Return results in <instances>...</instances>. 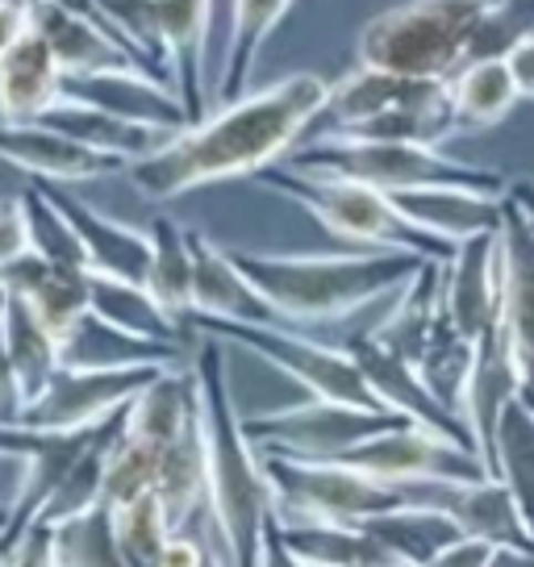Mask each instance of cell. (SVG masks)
<instances>
[{
	"label": "cell",
	"mask_w": 534,
	"mask_h": 567,
	"mask_svg": "<svg viewBox=\"0 0 534 567\" xmlns=\"http://www.w3.org/2000/svg\"><path fill=\"white\" fill-rule=\"evenodd\" d=\"M330 84L321 75L297 71L259 92H247L222 113L179 130L176 138L125 167V179L143 200L160 205L205 184L255 176L259 167L276 163L292 151L309 122L321 117Z\"/></svg>",
	"instance_id": "6da1fadb"
},
{
	"label": "cell",
	"mask_w": 534,
	"mask_h": 567,
	"mask_svg": "<svg viewBox=\"0 0 534 567\" xmlns=\"http://www.w3.org/2000/svg\"><path fill=\"white\" fill-rule=\"evenodd\" d=\"M226 338L196 334L193 375L201 389V434H205V472H209V517L222 538L226 564H259L264 522L276 509L267 484L264 455L243 430V413L234 409Z\"/></svg>",
	"instance_id": "7a4b0ae2"
},
{
	"label": "cell",
	"mask_w": 534,
	"mask_h": 567,
	"mask_svg": "<svg viewBox=\"0 0 534 567\" xmlns=\"http://www.w3.org/2000/svg\"><path fill=\"white\" fill-rule=\"evenodd\" d=\"M238 271L297 330L342 326L359 309L392 297L422 267L413 250H356V255H264L226 247Z\"/></svg>",
	"instance_id": "3957f363"
},
{
	"label": "cell",
	"mask_w": 534,
	"mask_h": 567,
	"mask_svg": "<svg viewBox=\"0 0 534 567\" xmlns=\"http://www.w3.org/2000/svg\"><path fill=\"white\" fill-rule=\"evenodd\" d=\"M255 184L267 193L297 200L305 213H314L330 234H339L347 243H363V247L384 250H413L427 259H451L460 243H451L443 234H430L401 209L389 193H380L363 179L326 176V172H297V167H259Z\"/></svg>",
	"instance_id": "277c9868"
},
{
	"label": "cell",
	"mask_w": 534,
	"mask_h": 567,
	"mask_svg": "<svg viewBox=\"0 0 534 567\" xmlns=\"http://www.w3.org/2000/svg\"><path fill=\"white\" fill-rule=\"evenodd\" d=\"M288 167L297 172H326V176L363 179L380 193H410V188H476L489 196H505L510 184L493 167L451 159L443 146L422 142H372V138H342L321 134L305 151H288Z\"/></svg>",
	"instance_id": "5b68a950"
},
{
	"label": "cell",
	"mask_w": 534,
	"mask_h": 567,
	"mask_svg": "<svg viewBox=\"0 0 534 567\" xmlns=\"http://www.w3.org/2000/svg\"><path fill=\"white\" fill-rule=\"evenodd\" d=\"M484 9L489 0H405L363 25L359 63L446 80L463 63L468 38Z\"/></svg>",
	"instance_id": "8992f818"
},
{
	"label": "cell",
	"mask_w": 534,
	"mask_h": 567,
	"mask_svg": "<svg viewBox=\"0 0 534 567\" xmlns=\"http://www.w3.org/2000/svg\"><path fill=\"white\" fill-rule=\"evenodd\" d=\"M184 321H193L205 334L226 338L230 347H247L276 372H285L288 380L309 389V396H335V401H351V405L384 409L368 389L351 351L339 347L335 338H318L314 330H297V326H280V321L209 318V313H188Z\"/></svg>",
	"instance_id": "52a82bcc"
},
{
	"label": "cell",
	"mask_w": 534,
	"mask_h": 567,
	"mask_svg": "<svg viewBox=\"0 0 534 567\" xmlns=\"http://www.w3.org/2000/svg\"><path fill=\"white\" fill-rule=\"evenodd\" d=\"M264 455V472L276 496V509L288 522H351L389 514L410 505L397 484L342 460H301V455Z\"/></svg>",
	"instance_id": "ba28073f"
},
{
	"label": "cell",
	"mask_w": 534,
	"mask_h": 567,
	"mask_svg": "<svg viewBox=\"0 0 534 567\" xmlns=\"http://www.w3.org/2000/svg\"><path fill=\"white\" fill-rule=\"evenodd\" d=\"M410 417L397 409H372L335 401V396H314L297 409H276V413H255L243 417L247 439L259 451L271 455H301V460H347L356 446L372 443L392 425H405Z\"/></svg>",
	"instance_id": "9c48e42d"
},
{
	"label": "cell",
	"mask_w": 534,
	"mask_h": 567,
	"mask_svg": "<svg viewBox=\"0 0 534 567\" xmlns=\"http://www.w3.org/2000/svg\"><path fill=\"white\" fill-rule=\"evenodd\" d=\"M163 368H59L51 384L21 409L18 425L30 430H84L130 405Z\"/></svg>",
	"instance_id": "30bf717a"
},
{
	"label": "cell",
	"mask_w": 534,
	"mask_h": 567,
	"mask_svg": "<svg viewBox=\"0 0 534 567\" xmlns=\"http://www.w3.org/2000/svg\"><path fill=\"white\" fill-rule=\"evenodd\" d=\"M389 484H397L410 505L439 509L443 517H451L463 534L534 555V534L517 514V501L505 488V480H389Z\"/></svg>",
	"instance_id": "8fae6325"
},
{
	"label": "cell",
	"mask_w": 534,
	"mask_h": 567,
	"mask_svg": "<svg viewBox=\"0 0 534 567\" xmlns=\"http://www.w3.org/2000/svg\"><path fill=\"white\" fill-rule=\"evenodd\" d=\"M501 338L514 363L517 392L534 409V221L505 193L501 217Z\"/></svg>",
	"instance_id": "7c38bea8"
},
{
	"label": "cell",
	"mask_w": 534,
	"mask_h": 567,
	"mask_svg": "<svg viewBox=\"0 0 534 567\" xmlns=\"http://www.w3.org/2000/svg\"><path fill=\"white\" fill-rule=\"evenodd\" d=\"M342 463H356L380 480H481L493 476L472 446L446 439L422 422L392 425L372 443L356 446Z\"/></svg>",
	"instance_id": "4fadbf2b"
},
{
	"label": "cell",
	"mask_w": 534,
	"mask_h": 567,
	"mask_svg": "<svg viewBox=\"0 0 534 567\" xmlns=\"http://www.w3.org/2000/svg\"><path fill=\"white\" fill-rule=\"evenodd\" d=\"M0 159L21 167L25 176L51 184H92V179L125 176L130 159L96 151L47 122H0Z\"/></svg>",
	"instance_id": "5bb4252c"
},
{
	"label": "cell",
	"mask_w": 534,
	"mask_h": 567,
	"mask_svg": "<svg viewBox=\"0 0 534 567\" xmlns=\"http://www.w3.org/2000/svg\"><path fill=\"white\" fill-rule=\"evenodd\" d=\"M339 347L351 351V359L359 363V372H363V380H368V389L376 392L380 405L397 409V413H405L410 422H422V425H430V430H443L446 439L472 446V434H468L463 417H455V413L427 389L422 372H418L413 363H405L401 354H392L372 330L342 334ZM472 451H476V446H472Z\"/></svg>",
	"instance_id": "9a60e30c"
},
{
	"label": "cell",
	"mask_w": 534,
	"mask_h": 567,
	"mask_svg": "<svg viewBox=\"0 0 534 567\" xmlns=\"http://www.w3.org/2000/svg\"><path fill=\"white\" fill-rule=\"evenodd\" d=\"M63 96L84 105L122 113L134 122L172 125L188 130V109L172 84L155 80L143 68H92V71H63Z\"/></svg>",
	"instance_id": "2e32d148"
},
{
	"label": "cell",
	"mask_w": 534,
	"mask_h": 567,
	"mask_svg": "<svg viewBox=\"0 0 534 567\" xmlns=\"http://www.w3.org/2000/svg\"><path fill=\"white\" fill-rule=\"evenodd\" d=\"M443 313L468 338H481L501 318V230L460 238L446 259Z\"/></svg>",
	"instance_id": "e0dca14e"
},
{
	"label": "cell",
	"mask_w": 534,
	"mask_h": 567,
	"mask_svg": "<svg viewBox=\"0 0 534 567\" xmlns=\"http://www.w3.org/2000/svg\"><path fill=\"white\" fill-rule=\"evenodd\" d=\"M68 368H188V342L130 334L109 318L84 309L80 321L59 342Z\"/></svg>",
	"instance_id": "ac0fdd59"
},
{
	"label": "cell",
	"mask_w": 534,
	"mask_h": 567,
	"mask_svg": "<svg viewBox=\"0 0 534 567\" xmlns=\"http://www.w3.org/2000/svg\"><path fill=\"white\" fill-rule=\"evenodd\" d=\"M30 179L72 221V230L80 234V243L89 250L92 271H109V276H122V280L146 284V271H151V230H130L122 221H109L105 213H96L72 193V184H51V179L38 176Z\"/></svg>",
	"instance_id": "d6986e66"
},
{
	"label": "cell",
	"mask_w": 534,
	"mask_h": 567,
	"mask_svg": "<svg viewBox=\"0 0 534 567\" xmlns=\"http://www.w3.org/2000/svg\"><path fill=\"white\" fill-rule=\"evenodd\" d=\"M89 276H92L89 267H59L30 247L21 250L13 264L0 267V288L4 292H18L21 301H30V309L63 342V334L89 309Z\"/></svg>",
	"instance_id": "ffe728a7"
},
{
	"label": "cell",
	"mask_w": 534,
	"mask_h": 567,
	"mask_svg": "<svg viewBox=\"0 0 534 567\" xmlns=\"http://www.w3.org/2000/svg\"><path fill=\"white\" fill-rule=\"evenodd\" d=\"M188 243H193V313L288 326L285 313L238 271L230 250L217 247L214 238H205L201 230H188Z\"/></svg>",
	"instance_id": "44dd1931"
},
{
	"label": "cell",
	"mask_w": 534,
	"mask_h": 567,
	"mask_svg": "<svg viewBox=\"0 0 534 567\" xmlns=\"http://www.w3.org/2000/svg\"><path fill=\"white\" fill-rule=\"evenodd\" d=\"M446 96V80H430V75H401V71L363 68L347 71L342 80L330 84L321 113L330 117V130L351 122H368L376 113H389L401 105H422V101H439Z\"/></svg>",
	"instance_id": "7402d4cb"
},
{
	"label": "cell",
	"mask_w": 534,
	"mask_h": 567,
	"mask_svg": "<svg viewBox=\"0 0 534 567\" xmlns=\"http://www.w3.org/2000/svg\"><path fill=\"white\" fill-rule=\"evenodd\" d=\"M54 101H63V63L51 42L30 30L0 59V122H38Z\"/></svg>",
	"instance_id": "603a6c76"
},
{
	"label": "cell",
	"mask_w": 534,
	"mask_h": 567,
	"mask_svg": "<svg viewBox=\"0 0 534 567\" xmlns=\"http://www.w3.org/2000/svg\"><path fill=\"white\" fill-rule=\"evenodd\" d=\"M443 259H422V267L413 271L410 280L392 292V305L384 321L372 326V334L389 347L392 354H401L405 363H422L427 342L434 334V321L443 313Z\"/></svg>",
	"instance_id": "cb8c5ba5"
},
{
	"label": "cell",
	"mask_w": 534,
	"mask_h": 567,
	"mask_svg": "<svg viewBox=\"0 0 534 567\" xmlns=\"http://www.w3.org/2000/svg\"><path fill=\"white\" fill-rule=\"evenodd\" d=\"M38 122L54 125L72 138L89 142L96 151H109V155H125V159H143L151 151H160L176 138L179 130L172 125H155V122H134V117H122V113H109V109L84 105V101H54Z\"/></svg>",
	"instance_id": "d4e9b609"
},
{
	"label": "cell",
	"mask_w": 534,
	"mask_h": 567,
	"mask_svg": "<svg viewBox=\"0 0 534 567\" xmlns=\"http://www.w3.org/2000/svg\"><path fill=\"white\" fill-rule=\"evenodd\" d=\"M209 4L214 0H160L163 42L172 54V80H176L179 101L188 109V125L205 122V105H209V89H205Z\"/></svg>",
	"instance_id": "484cf974"
},
{
	"label": "cell",
	"mask_w": 534,
	"mask_h": 567,
	"mask_svg": "<svg viewBox=\"0 0 534 567\" xmlns=\"http://www.w3.org/2000/svg\"><path fill=\"white\" fill-rule=\"evenodd\" d=\"M89 309L109 318L113 326H122L130 334L163 338V342H196L193 321L167 313L163 301L146 288L143 280H122L109 271H92L89 276Z\"/></svg>",
	"instance_id": "4316f807"
},
{
	"label": "cell",
	"mask_w": 534,
	"mask_h": 567,
	"mask_svg": "<svg viewBox=\"0 0 534 567\" xmlns=\"http://www.w3.org/2000/svg\"><path fill=\"white\" fill-rule=\"evenodd\" d=\"M163 509L172 517V530L188 534L201 514H209V472H205V434L201 413L179 430L160 455V480H155Z\"/></svg>",
	"instance_id": "83f0119b"
},
{
	"label": "cell",
	"mask_w": 534,
	"mask_h": 567,
	"mask_svg": "<svg viewBox=\"0 0 534 567\" xmlns=\"http://www.w3.org/2000/svg\"><path fill=\"white\" fill-rule=\"evenodd\" d=\"M413 221L430 234H443L451 243L472 238L484 230H501L505 217V196H489L476 188H410V193H389Z\"/></svg>",
	"instance_id": "f1b7e54d"
},
{
	"label": "cell",
	"mask_w": 534,
	"mask_h": 567,
	"mask_svg": "<svg viewBox=\"0 0 534 567\" xmlns=\"http://www.w3.org/2000/svg\"><path fill=\"white\" fill-rule=\"evenodd\" d=\"M34 30L51 42L54 59L63 71H92V68H138V59L109 34L101 21L72 13L51 0H34Z\"/></svg>",
	"instance_id": "f546056e"
},
{
	"label": "cell",
	"mask_w": 534,
	"mask_h": 567,
	"mask_svg": "<svg viewBox=\"0 0 534 567\" xmlns=\"http://www.w3.org/2000/svg\"><path fill=\"white\" fill-rule=\"evenodd\" d=\"M285 522V547L305 567H401L380 538L351 522Z\"/></svg>",
	"instance_id": "4dcf8cb0"
},
{
	"label": "cell",
	"mask_w": 534,
	"mask_h": 567,
	"mask_svg": "<svg viewBox=\"0 0 534 567\" xmlns=\"http://www.w3.org/2000/svg\"><path fill=\"white\" fill-rule=\"evenodd\" d=\"M446 89H451V109H455L460 130H489V125L505 122L517 101H522L510 59L460 63L446 75Z\"/></svg>",
	"instance_id": "1f68e13d"
},
{
	"label": "cell",
	"mask_w": 534,
	"mask_h": 567,
	"mask_svg": "<svg viewBox=\"0 0 534 567\" xmlns=\"http://www.w3.org/2000/svg\"><path fill=\"white\" fill-rule=\"evenodd\" d=\"M0 313H4V342H9L13 368H18L21 396L30 405L38 392L51 384V375L63 368V351H59V338L51 334V326L38 318L30 301H21L18 292L0 288Z\"/></svg>",
	"instance_id": "d6a6232c"
},
{
	"label": "cell",
	"mask_w": 534,
	"mask_h": 567,
	"mask_svg": "<svg viewBox=\"0 0 534 567\" xmlns=\"http://www.w3.org/2000/svg\"><path fill=\"white\" fill-rule=\"evenodd\" d=\"M201 413V389H196L193 368H163L151 384H146L130 409H125V425L130 434H143L151 443L167 446L184 425Z\"/></svg>",
	"instance_id": "836d02e7"
},
{
	"label": "cell",
	"mask_w": 534,
	"mask_h": 567,
	"mask_svg": "<svg viewBox=\"0 0 534 567\" xmlns=\"http://www.w3.org/2000/svg\"><path fill=\"white\" fill-rule=\"evenodd\" d=\"M292 0H234V25H230V51H226V68L222 80L209 89V101L230 105L238 96H247V80L255 71V59L264 51L271 30L285 21Z\"/></svg>",
	"instance_id": "e575fe53"
},
{
	"label": "cell",
	"mask_w": 534,
	"mask_h": 567,
	"mask_svg": "<svg viewBox=\"0 0 534 567\" xmlns=\"http://www.w3.org/2000/svg\"><path fill=\"white\" fill-rule=\"evenodd\" d=\"M359 526L372 538H380L397 555L401 567L439 564L446 543L463 534L451 517H443L439 509H422V505H401V509H389V514H372L363 517Z\"/></svg>",
	"instance_id": "d590c367"
},
{
	"label": "cell",
	"mask_w": 534,
	"mask_h": 567,
	"mask_svg": "<svg viewBox=\"0 0 534 567\" xmlns=\"http://www.w3.org/2000/svg\"><path fill=\"white\" fill-rule=\"evenodd\" d=\"M493 476L505 480V488L514 493L517 514L534 534V409L514 396L505 401L493 434Z\"/></svg>",
	"instance_id": "8d00e7d4"
},
{
	"label": "cell",
	"mask_w": 534,
	"mask_h": 567,
	"mask_svg": "<svg viewBox=\"0 0 534 567\" xmlns=\"http://www.w3.org/2000/svg\"><path fill=\"white\" fill-rule=\"evenodd\" d=\"M54 567H117L122 543H117V509L105 496L89 509L54 522Z\"/></svg>",
	"instance_id": "74e56055"
},
{
	"label": "cell",
	"mask_w": 534,
	"mask_h": 567,
	"mask_svg": "<svg viewBox=\"0 0 534 567\" xmlns=\"http://www.w3.org/2000/svg\"><path fill=\"white\" fill-rule=\"evenodd\" d=\"M146 288L163 301L167 313L188 318L193 313V243L188 230L176 226L167 213L151 221V271Z\"/></svg>",
	"instance_id": "f35d334b"
},
{
	"label": "cell",
	"mask_w": 534,
	"mask_h": 567,
	"mask_svg": "<svg viewBox=\"0 0 534 567\" xmlns=\"http://www.w3.org/2000/svg\"><path fill=\"white\" fill-rule=\"evenodd\" d=\"M472 359H476V338H468L446 313H439L434 334H430V342H427V354H422V363H418V372H422V380H427V389L434 392L455 417H463L468 380H472Z\"/></svg>",
	"instance_id": "ab89813d"
},
{
	"label": "cell",
	"mask_w": 534,
	"mask_h": 567,
	"mask_svg": "<svg viewBox=\"0 0 534 567\" xmlns=\"http://www.w3.org/2000/svg\"><path fill=\"white\" fill-rule=\"evenodd\" d=\"M96 9L105 18L109 34L138 59V68L176 89V80H172V54H167L163 25H160V0H96Z\"/></svg>",
	"instance_id": "60d3db41"
},
{
	"label": "cell",
	"mask_w": 534,
	"mask_h": 567,
	"mask_svg": "<svg viewBox=\"0 0 534 567\" xmlns=\"http://www.w3.org/2000/svg\"><path fill=\"white\" fill-rule=\"evenodd\" d=\"M117 509V543H122V564L130 567H163V550L172 543V517L163 509L160 493L134 496L125 505H113Z\"/></svg>",
	"instance_id": "b9f144b4"
},
{
	"label": "cell",
	"mask_w": 534,
	"mask_h": 567,
	"mask_svg": "<svg viewBox=\"0 0 534 567\" xmlns=\"http://www.w3.org/2000/svg\"><path fill=\"white\" fill-rule=\"evenodd\" d=\"M21 205H25V221H30V247L42 259H51L59 267H89L92 271L89 250L80 243V234L72 230V221L63 217V209L38 188L34 179L21 188Z\"/></svg>",
	"instance_id": "7bdbcfd3"
},
{
	"label": "cell",
	"mask_w": 534,
	"mask_h": 567,
	"mask_svg": "<svg viewBox=\"0 0 534 567\" xmlns=\"http://www.w3.org/2000/svg\"><path fill=\"white\" fill-rule=\"evenodd\" d=\"M534 34V0H489L476 30L468 38L463 63L472 59H510Z\"/></svg>",
	"instance_id": "ee69618b"
},
{
	"label": "cell",
	"mask_w": 534,
	"mask_h": 567,
	"mask_svg": "<svg viewBox=\"0 0 534 567\" xmlns=\"http://www.w3.org/2000/svg\"><path fill=\"white\" fill-rule=\"evenodd\" d=\"M160 455H163L160 443H151L143 434H130V425H125V434L117 439L113 455H109V472H105L109 505H125L134 496L151 493L155 480H160Z\"/></svg>",
	"instance_id": "f6af8a7d"
},
{
	"label": "cell",
	"mask_w": 534,
	"mask_h": 567,
	"mask_svg": "<svg viewBox=\"0 0 534 567\" xmlns=\"http://www.w3.org/2000/svg\"><path fill=\"white\" fill-rule=\"evenodd\" d=\"M21 250H30V221L18 196H0V267L13 264Z\"/></svg>",
	"instance_id": "bcb514c9"
},
{
	"label": "cell",
	"mask_w": 534,
	"mask_h": 567,
	"mask_svg": "<svg viewBox=\"0 0 534 567\" xmlns=\"http://www.w3.org/2000/svg\"><path fill=\"white\" fill-rule=\"evenodd\" d=\"M497 543H489V538H476V534H460V538H451L439 555V564L443 567H493L497 564Z\"/></svg>",
	"instance_id": "7dc6e473"
},
{
	"label": "cell",
	"mask_w": 534,
	"mask_h": 567,
	"mask_svg": "<svg viewBox=\"0 0 534 567\" xmlns=\"http://www.w3.org/2000/svg\"><path fill=\"white\" fill-rule=\"evenodd\" d=\"M21 409H25V396H21L18 368H13V354H9V342H4V313H0V422L18 425Z\"/></svg>",
	"instance_id": "c3c4849f"
},
{
	"label": "cell",
	"mask_w": 534,
	"mask_h": 567,
	"mask_svg": "<svg viewBox=\"0 0 534 567\" xmlns=\"http://www.w3.org/2000/svg\"><path fill=\"white\" fill-rule=\"evenodd\" d=\"M34 30V0H0V59Z\"/></svg>",
	"instance_id": "681fc988"
},
{
	"label": "cell",
	"mask_w": 534,
	"mask_h": 567,
	"mask_svg": "<svg viewBox=\"0 0 534 567\" xmlns=\"http://www.w3.org/2000/svg\"><path fill=\"white\" fill-rule=\"evenodd\" d=\"M42 443V430H30V425H13L0 422V460H25L34 446Z\"/></svg>",
	"instance_id": "f907efd6"
},
{
	"label": "cell",
	"mask_w": 534,
	"mask_h": 567,
	"mask_svg": "<svg viewBox=\"0 0 534 567\" xmlns=\"http://www.w3.org/2000/svg\"><path fill=\"white\" fill-rule=\"evenodd\" d=\"M510 71H514L522 101H534V34L526 38L514 54H510Z\"/></svg>",
	"instance_id": "816d5d0a"
},
{
	"label": "cell",
	"mask_w": 534,
	"mask_h": 567,
	"mask_svg": "<svg viewBox=\"0 0 534 567\" xmlns=\"http://www.w3.org/2000/svg\"><path fill=\"white\" fill-rule=\"evenodd\" d=\"M510 196H514L517 205L526 209V217L534 221V179H517V184H510Z\"/></svg>",
	"instance_id": "f5cc1de1"
}]
</instances>
